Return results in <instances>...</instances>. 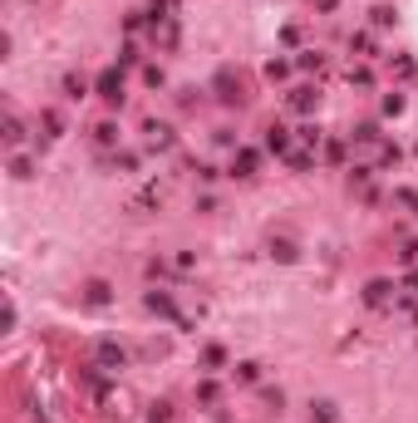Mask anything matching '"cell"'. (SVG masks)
Masks as SVG:
<instances>
[{"instance_id":"obj_18","label":"cell","mask_w":418,"mask_h":423,"mask_svg":"<svg viewBox=\"0 0 418 423\" xmlns=\"http://www.w3.org/2000/svg\"><path fill=\"white\" fill-rule=\"evenodd\" d=\"M369 178H374V168H364V163L349 168V187H359V192H369Z\"/></svg>"},{"instance_id":"obj_9","label":"cell","mask_w":418,"mask_h":423,"mask_svg":"<svg viewBox=\"0 0 418 423\" xmlns=\"http://www.w3.org/2000/svg\"><path fill=\"white\" fill-rule=\"evenodd\" d=\"M84 300H89V305H94V310H103V305H109V300H114V286H109V281H98V276H94V281H89V286H84Z\"/></svg>"},{"instance_id":"obj_25","label":"cell","mask_w":418,"mask_h":423,"mask_svg":"<svg viewBox=\"0 0 418 423\" xmlns=\"http://www.w3.org/2000/svg\"><path fill=\"white\" fill-rule=\"evenodd\" d=\"M40 123H44V138H60L64 133V119L60 114H40Z\"/></svg>"},{"instance_id":"obj_16","label":"cell","mask_w":418,"mask_h":423,"mask_svg":"<svg viewBox=\"0 0 418 423\" xmlns=\"http://www.w3.org/2000/svg\"><path fill=\"white\" fill-rule=\"evenodd\" d=\"M295 69H305V74L315 69V74H320V69H325V55H315V49H300V55H295Z\"/></svg>"},{"instance_id":"obj_39","label":"cell","mask_w":418,"mask_h":423,"mask_svg":"<svg viewBox=\"0 0 418 423\" xmlns=\"http://www.w3.org/2000/svg\"><path fill=\"white\" fill-rule=\"evenodd\" d=\"M123 64H138V44H123V49H119V69H123Z\"/></svg>"},{"instance_id":"obj_29","label":"cell","mask_w":418,"mask_h":423,"mask_svg":"<svg viewBox=\"0 0 418 423\" xmlns=\"http://www.w3.org/2000/svg\"><path fill=\"white\" fill-rule=\"evenodd\" d=\"M197 404H207V408L217 404V384H212V379H202V384H197Z\"/></svg>"},{"instance_id":"obj_34","label":"cell","mask_w":418,"mask_h":423,"mask_svg":"<svg viewBox=\"0 0 418 423\" xmlns=\"http://www.w3.org/2000/svg\"><path fill=\"white\" fill-rule=\"evenodd\" d=\"M399 163V148L394 143H379V168H394Z\"/></svg>"},{"instance_id":"obj_27","label":"cell","mask_w":418,"mask_h":423,"mask_svg":"<svg viewBox=\"0 0 418 423\" xmlns=\"http://www.w3.org/2000/svg\"><path fill=\"white\" fill-rule=\"evenodd\" d=\"M394 20H399V15H394L389 6H374V10H369V25H379V30H384V25H394Z\"/></svg>"},{"instance_id":"obj_26","label":"cell","mask_w":418,"mask_h":423,"mask_svg":"<svg viewBox=\"0 0 418 423\" xmlns=\"http://www.w3.org/2000/svg\"><path fill=\"white\" fill-rule=\"evenodd\" d=\"M349 49H354V55H374V40L359 30V35H349Z\"/></svg>"},{"instance_id":"obj_45","label":"cell","mask_w":418,"mask_h":423,"mask_svg":"<svg viewBox=\"0 0 418 423\" xmlns=\"http://www.w3.org/2000/svg\"><path fill=\"white\" fill-rule=\"evenodd\" d=\"M315 10H320V15H335V10H340V0H315Z\"/></svg>"},{"instance_id":"obj_23","label":"cell","mask_w":418,"mask_h":423,"mask_svg":"<svg viewBox=\"0 0 418 423\" xmlns=\"http://www.w3.org/2000/svg\"><path fill=\"white\" fill-rule=\"evenodd\" d=\"M177 10V0H148V15H158V20H173Z\"/></svg>"},{"instance_id":"obj_30","label":"cell","mask_w":418,"mask_h":423,"mask_svg":"<svg viewBox=\"0 0 418 423\" xmlns=\"http://www.w3.org/2000/svg\"><path fill=\"white\" fill-rule=\"evenodd\" d=\"M148 418H153V423H168V418H173V404H168V399H158V404L148 408Z\"/></svg>"},{"instance_id":"obj_44","label":"cell","mask_w":418,"mask_h":423,"mask_svg":"<svg viewBox=\"0 0 418 423\" xmlns=\"http://www.w3.org/2000/svg\"><path fill=\"white\" fill-rule=\"evenodd\" d=\"M266 404H271V408L281 413V408H286V394H281V389H266Z\"/></svg>"},{"instance_id":"obj_2","label":"cell","mask_w":418,"mask_h":423,"mask_svg":"<svg viewBox=\"0 0 418 423\" xmlns=\"http://www.w3.org/2000/svg\"><path fill=\"white\" fill-rule=\"evenodd\" d=\"M143 133H148V148H153V153H168V148H177V133H173V123L148 119V123H143Z\"/></svg>"},{"instance_id":"obj_7","label":"cell","mask_w":418,"mask_h":423,"mask_svg":"<svg viewBox=\"0 0 418 423\" xmlns=\"http://www.w3.org/2000/svg\"><path fill=\"white\" fill-rule=\"evenodd\" d=\"M394 295H399L394 281H369V286H364V305H389Z\"/></svg>"},{"instance_id":"obj_41","label":"cell","mask_w":418,"mask_h":423,"mask_svg":"<svg viewBox=\"0 0 418 423\" xmlns=\"http://www.w3.org/2000/svg\"><path fill=\"white\" fill-rule=\"evenodd\" d=\"M300 143L315 148V143H320V128H315V123H305V128H300Z\"/></svg>"},{"instance_id":"obj_15","label":"cell","mask_w":418,"mask_h":423,"mask_svg":"<svg viewBox=\"0 0 418 423\" xmlns=\"http://www.w3.org/2000/svg\"><path fill=\"white\" fill-rule=\"evenodd\" d=\"M271 256L290 266V261H300V246H295V241H286V236H276V241H271Z\"/></svg>"},{"instance_id":"obj_21","label":"cell","mask_w":418,"mask_h":423,"mask_svg":"<svg viewBox=\"0 0 418 423\" xmlns=\"http://www.w3.org/2000/svg\"><path fill=\"white\" fill-rule=\"evenodd\" d=\"M94 143H98V148H114V143H119V128H114V123H98V128H94Z\"/></svg>"},{"instance_id":"obj_11","label":"cell","mask_w":418,"mask_h":423,"mask_svg":"<svg viewBox=\"0 0 418 423\" xmlns=\"http://www.w3.org/2000/svg\"><path fill=\"white\" fill-rule=\"evenodd\" d=\"M354 143H384V133H379V119H364V123H354V133H349Z\"/></svg>"},{"instance_id":"obj_24","label":"cell","mask_w":418,"mask_h":423,"mask_svg":"<svg viewBox=\"0 0 418 423\" xmlns=\"http://www.w3.org/2000/svg\"><path fill=\"white\" fill-rule=\"evenodd\" d=\"M143 84H148V89H163V84H168L163 64H148V69H143Z\"/></svg>"},{"instance_id":"obj_6","label":"cell","mask_w":418,"mask_h":423,"mask_svg":"<svg viewBox=\"0 0 418 423\" xmlns=\"http://www.w3.org/2000/svg\"><path fill=\"white\" fill-rule=\"evenodd\" d=\"M256 148H236V157H232V178H241V182H251L256 178Z\"/></svg>"},{"instance_id":"obj_12","label":"cell","mask_w":418,"mask_h":423,"mask_svg":"<svg viewBox=\"0 0 418 423\" xmlns=\"http://www.w3.org/2000/svg\"><path fill=\"white\" fill-rule=\"evenodd\" d=\"M286 168H290V173H310V168H315V153L290 148V153H286Z\"/></svg>"},{"instance_id":"obj_28","label":"cell","mask_w":418,"mask_h":423,"mask_svg":"<svg viewBox=\"0 0 418 423\" xmlns=\"http://www.w3.org/2000/svg\"><path fill=\"white\" fill-rule=\"evenodd\" d=\"M20 138H25V123H20V119H15V114H10V119H6V143H10V148H15V143H20Z\"/></svg>"},{"instance_id":"obj_33","label":"cell","mask_w":418,"mask_h":423,"mask_svg":"<svg viewBox=\"0 0 418 423\" xmlns=\"http://www.w3.org/2000/svg\"><path fill=\"white\" fill-rule=\"evenodd\" d=\"M394 202H399V207H408V212H418V192H413V187H399V192H394Z\"/></svg>"},{"instance_id":"obj_37","label":"cell","mask_w":418,"mask_h":423,"mask_svg":"<svg viewBox=\"0 0 418 423\" xmlns=\"http://www.w3.org/2000/svg\"><path fill=\"white\" fill-rule=\"evenodd\" d=\"M325 157H330V163H345V143L330 138V143H325Z\"/></svg>"},{"instance_id":"obj_20","label":"cell","mask_w":418,"mask_h":423,"mask_svg":"<svg viewBox=\"0 0 418 423\" xmlns=\"http://www.w3.org/2000/svg\"><path fill=\"white\" fill-rule=\"evenodd\" d=\"M60 84H64V98H84V94H89V84H84L79 74H64Z\"/></svg>"},{"instance_id":"obj_35","label":"cell","mask_w":418,"mask_h":423,"mask_svg":"<svg viewBox=\"0 0 418 423\" xmlns=\"http://www.w3.org/2000/svg\"><path fill=\"white\" fill-rule=\"evenodd\" d=\"M286 74H290V60H271L266 64V79H286Z\"/></svg>"},{"instance_id":"obj_22","label":"cell","mask_w":418,"mask_h":423,"mask_svg":"<svg viewBox=\"0 0 418 423\" xmlns=\"http://www.w3.org/2000/svg\"><path fill=\"white\" fill-rule=\"evenodd\" d=\"M10 178L30 182V178H35V163H30V157H10Z\"/></svg>"},{"instance_id":"obj_40","label":"cell","mask_w":418,"mask_h":423,"mask_svg":"<svg viewBox=\"0 0 418 423\" xmlns=\"http://www.w3.org/2000/svg\"><path fill=\"white\" fill-rule=\"evenodd\" d=\"M349 84H359V89H369V84H374V74H369V69H349Z\"/></svg>"},{"instance_id":"obj_10","label":"cell","mask_w":418,"mask_h":423,"mask_svg":"<svg viewBox=\"0 0 418 423\" xmlns=\"http://www.w3.org/2000/svg\"><path fill=\"white\" fill-rule=\"evenodd\" d=\"M266 148L286 157V153H290V128H286V123H271V128H266Z\"/></svg>"},{"instance_id":"obj_32","label":"cell","mask_w":418,"mask_h":423,"mask_svg":"<svg viewBox=\"0 0 418 423\" xmlns=\"http://www.w3.org/2000/svg\"><path fill=\"white\" fill-rule=\"evenodd\" d=\"M394 74H399V79H413V74H418V64H413L408 55H399V60H394Z\"/></svg>"},{"instance_id":"obj_43","label":"cell","mask_w":418,"mask_h":423,"mask_svg":"<svg viewBox=\"0 0 418 423\" xmlns=\"http://www.w3.org/2000/svg\"><path fill=\"white\" fill-rule=\"evenodd\" d=\"M177 103H182V109H192V103H202V94H197V89H182V94H177Z\"/></svg>"},{"instance_id":"obj_3","label":"cell","mask_w":418,"mask_h":423,"mask_svg":"<svg viewBox=\"0 0 418 423\" xmlns=\"http://www.w3.org/2000/svg\"><path fill=\"white\" fill-rule=\"evenodd\" d=\"M212 94H217L222 103H241V79H236V69H217Z\"/></svg>"},{"instance_id":"obj_17","label":"cell","mask_w":418,"mask_h":423,"mask_svg":"<svg viewBox=\"0 0 418 423\" xmlns=\"http://www.w3.org/2000/svg\"><path fill=\"white\" fill-rule=\"evenodd\" d=\"M403 103H408V98H403V94L394 89V94H384V103H379V114H384V119H399V114H403Z\"/></svg>"},{"instance_id":"obj_31","label":"cell","mask_w":418,"mask_h":423,"mask_svg":"<svg viewBox=\"0 0 418 423\" xmlns=\"http://www.w3.org/2000/svg\"><path fill=\"white\" fill-rule=\"evenodd\" d=\"M394 310L403 315V320H408V325H418V305H413V300H399V295H394Z\"/></svg>"},{"instance_id":"obj_13","label":"cell","mask_w":418,"mask_h":423,"mask_svg":"<svg viewBox=\"0 0 418 423\" xmlns=\"http://www.w3.org/2000/svg\"><path fill=\"white\" fill-rule=\"evenodd\" d=\"M340 418V408L330 404V399H315V404H310V423H335Z\"/></svg>"},{"instance_id":"obj_38","label":"cell","mask_w":418,"mask_h":423,"mask_svg":"<svg viewBox=\"0 0 418 423\" xmlns=\"http://www.w3.org/2000/svg\"><path fill=\"white\" fill-rule=\"evenodd\" d=\"M399 261H403V266H418V241H403V251H399Z\"/></svg>"},{"instance_id":"obj_4","label":"cell","mask_w":418,"mask_h":423,"mask_svg":"<svg viewBox=\"0 0 418 423\" xmlns=\"http://www.w3.org/2000/svg\"><path fill=\"white\" fill-rule=\"evenodd\" d=\"M143 305H148L153 315H163V320H177V325H182V315H177V300H173L168 291H148V295H143Z\"/></svg>"},{"instance_id":"obj_1","label":"cell","mask_w":418,"mask_h":423,"mask_svg":"<svg viewBox=\"0 0 418 423\" xmlns=\"http://www.w3.org/2000/svg\"><path fill=\"white\" fill-rule=\"evenodd\" d=\"M94 94H98L103 103H114V109H123V69H119V64L103 69V74L94 79Z\"/></svg>"},{"instance_id":"obj_36","label":"cell","mask_w":418,"mask_h":423,"mask_svg":"<svg viewBox=\"0 0 418 423\" xmlns=\"http://www.w3.org/2000/svg\"><path fill=\"white\" fill-rule=\"evenodd\" d=\"M192 173H197V182H217V178H222V173H217V168H212V163H197V168H192Z\"/></svg>"},{"instance_id":"obj_8","label":"cell","mask_w":418,"mask_h":423,"mask_svg":"<svg viewBox=\"0 0 418 423\" xmlns=\"http://www.w3.org/2000/svg\"><path fill=\"white\" fill-rule=\"evenodd\" d=\"M98 364H103V369H123V364H128L123 345H114V340H98Z\"/></svg>"},{"instance_id":"obj_19","label":"cell","mask_w":418,"mask_h":423,"mask_svg":"<svg viewBox=\"0 0 418 423\" xmlns=\"http://www.w3.org/2000/svg\"><path fill=\"white\" fill-rule=\"evenodd\" d=\"M236 379H241V384H261V364H256V359H241V364H236Z\"/></svg>"},{"instance_id":"obj_14","label":"cell","mask_w":418,"mask_h":423,"mask_svg":"<svg viewBox=\"0 0 418 423\" xmlns=\"http://www.w3.org/2000/svg\"><path fill=\"white\" fill-rule=\"evenodd\" d=\"M222 364H227V349H222V345H207V349H202V369H207V374H217Z\"/></svg>"},{"instance_id":"obj_42","label":"cell","mask_w":418,"mask_h":423,"mask_svg":"<svg viewBox=\"0 0 418 423\" xmlns=\"http://www.w3.org/2000/svg\"><path fill=\"white\" fill-rule=\"evenodd\" d=\"M114 163H119L123 173H138V157H133V153H119V157H114Z\"/></svg>"},{"instance_id":"obj_5","label":"cell","mask_w":418,"mask_h":423,"mask_svg":"<svg viewBox=\"0 0 418 423\" xmlns=\"http://www.w3.org/2000/svg\"><path fill=\"white\" fill-rule=\"evenodd\" d=\"M290 109H295V114H315V109H320V89H315V84L290 89Z\"/></svg>"}]
</instances>
